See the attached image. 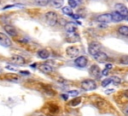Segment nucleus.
I'll list each match as a JSON object with an SVG mask.
<instances>
[{"label": "nucleus", "instance_id": "obj_1", "mask_svg": "<svg viewBox=\"0 0 128 116\" xmlns=\"http://www.w3.org/2000/svg\"><path fill=\"white\" fill-rule=\"evenodd\" d=\"M58 14L54 11H49L45 14V21L49 26H55L58 23Z\"/></svg>", "mask_w": 128, "mask_h": 116}, {"label": "nucleus", "instance_id": "obj_2", "mask_svg": "<svg viewBox=\"0 0 128 116\" xmlns=\"http://www.w3.org/2000/svg\"><path fill=\"white\" fill-rule=\"evenodd\" d=\"M81 87L86 91H91L97 88V84L93 79H85L81 82Z\"/></svg>", "mask_w": 128, "mask_h": 116}, {"label": "nucleus", "instance_id": "obj_3", "mask_svg": "<svg viewBox=\"0 0 128 116\" xmlns=\"http://www.w3.org/2000/svg\"><path fill=\"white\" fill-rule=\"evenodd\" d=\"M100 49H101V45L98 43V42H92L91 44H89L88 46V52L90 55H92L93 57L98 54L100 52Z\"/></svg>", "mask_w": 128, "mask_h": 116}, {"label": "nucleus", "instance_id": "obj_4", "mask_svg": "<svg viewBox=\"0 0 128 116\" xmlns=\"http://www.w3.org/2000/svg\"><path fill=\"white\" fill-rule=\"evenodd\" d=\"M115 11L118 12V13H119L120 15H122L123 17L128 16V8H127L124 4H121V3L115 4Z\"/></svg>", "mask_w": 128, "mask_h": 116}, {"label": "nucleus", "instance_id": "obj_5", "mask_svg": "<svg viewBox=\"0 0 128 116\" xmlns=\"http://www.w3.org/2000/svg\"><path fill=\"white\" fill-rule=\"evenodd\" d=\"M97 21L100 22V23H104V24H107L109 22L112 21V15L111 13H104V14H101L97 17Z\"/></svg>", "mask_w": 128, "mask_h": 116}, {"label": "nucleus", "instance_id": "obj_6", "mask_svg": "<svg viewBox=\"0 0 128 116\" xmlns=\"http://www.w3.org/2000/svg\"><path fill=\"white\" fill-rule=\"evenodd\" d=\"M0 45H2L4 47H10L12 45V42H11L10 38L2 32H0Z\"/></svg>", "mask_w": 128, "mask_h": 116}, {"label": "nucleus", "instance_id": "obj_7", "mask_svg": "<svg viewBox=\"0 0 128 116\" xmlns=\"http://www.w3.org/2000/svg\"><path fill=\"white\" fill-rule=\"evenodd\" d=\"M74 62H75V64H76L78 67L83 68V67H85V66L87 65V63H88V59H87L86 56H78V57L75 59Z\"/></svg>", "mask_w": 128, "mask_h": 116}, {"label": "nucleus", "instance_id": "obj_8", "mask_svg": "<svg viewBox=\"0 0 128 116\" xmlns=\"http://www.w3.org/2000/svg\"><path fill=\"white\" fill-rule=\"evenodd\" d=\"M3 27H4L5 32H6L8 35H10V36H12V37H16V36H17V30H16V28H15L14 26H12V25H10V24H6V25H4Z\"/></svg>", "mask_w": 128, "mask_h": 116}, {"label": "nucleus", "instance_id": "obj_9", "mask_svg": "<svg viewBox=\"0 0 128 116\" xmlns=\"http://www.w3.org/2000/svg\"><path fill=\"white\" fill-rule=\"evenodd\" d=\"M11 61H12V63H14L16 65H24L26 63L25 58L20 55H13L11 57Z\"/></svg>", "mask_w": 128, "mask_h": 116}, {"label": "nucleus", "instance_id": "obj_10", "mask_svg": "<svg viewBox=\"0 0 128 116\" xmlns=\"http://www.w3.org/2000/svg\"><path fill=\"white\" fill-rule=\"evenodd\" d=\"M89 72L95 78H100V76L102 75V72H100V69H99V67L97 65H92L90 67V69H89Z\"/></svg>", "mask_w": 128, "mask_h": 116}, {"label": "nucleus", "instance_id": "obj_11", "mask_svg": "<svg viewBox=\"0 0 128 116\" xmlns=\"http://www.w3.org/2000/svg\"><path fill=\"white\" fill-rule=\"evenodd\" d=\"M94 59L97 61V62H99V63H104V62H106L107 60H108V56L104 53V52H99L98 54H96L95 56H94Z\"/></svg>", "mask_w": 128, "mask_h": 116}, {"label": "nucleus", "instance_id": "obj_12", "mask_svg": "<svg viewBox=\"0 0 128 116\" xmlns=\"http://www.w3.org/2000/svg\"><path fill=\"white\" fill-rule=\"evenodd\" d=\"M79 49L76 47V46H70L66 49V52L67 54L70 56V57H76L78 54H79Z\"/></svg>", "mask_w": 128, "mask_h": 116}, {"label": "nucleus", "instance_id": "obj_13", "mask_svg": "<svg viewBox=\"0 0 128 116\" xmlns=\"http://www.w3.org/2000/svg\"><path fill=\"white\" fill-rule=\"evenodd\" d=\"M117 32H118L121 36L128 37V26H126V25H121V26H119L118 29H117Z\"/></svg>", "mask_w": 128, "mask_h": 116}, {"label": "nucleus", "instance_id": "obj_14", "mask_svg": "<svg viewBox=\"0 0 128 116\" xmlns=\"http://www.w3.org/2000/svg\"><path fill=\"white\" fill-rule=\"evenodd\" d=\"M65 29H66L67 32H69V33H73V32L76 31V29H77V25H76V23L68 22V23L65 25Z\"/></svg>", "mask_w": 128, "mask_h": 116}, {"label": "nucleus", "instance_id": "obj_15", "mask_svg": "<svg viewBox=\"0 0 128 116\" xmlns=\"http://www.w3.org/2000/svg\"><path fill=\"white\" fill-rule=\"evenodd\" d=\"M111 15H112V21H113V22H120V21H122V20L124 19V17H123L122 15H120V14H119L118 12H116V11L112 12Z\"/></svg>", "mask_w": 128, "mask_h": 116}, {"label": "nucleus", "instance_id": "obj_16", "mask_svg": "<svg viewBox=\"0 0 128 116\" xmlns=\"http://www.w3.org/2000/svg\"><path fill=\"white\" fill-rule=\"evenodd\" d=\"M39 69H40L42 72H44V73H51V72L53 71V67L50 66L49 64H42V65L39 67Z\"/></svg>", "mask_w": 128, "mask_h": 116}, {"label": "nucleus", "instance_id": "obj_17", "mask_svg": "<svg viewBox=\"0 0 128 116\" xmlns=\"http://www.w3.org/2000/svg\"><path fill=\"white\" fill-rule=\"evenodd\" d=\"M49 55H50V53H49V51L46 50V49H41V50L38 51V56H39L41 59H47V58L49 57Z\"/></svg>", "mask_w": 128, "mask_h": 116}, {"label": "nucleus", "instance_id": "obj_18", "mask_svg": "<svg viewBox=\"0 0 128 116\" xmlns=\"http://www.w3.org/2000/svg\"><path fill=\"white\" fill-rule=\"evenodd\" d=\"M80 102H81V98L76 97V98H73V99L69 102V105L72 106V107H75V106H78V105L80 104Z\"/></svg>", "mask_w": 128, "mask_h": 116}, {"label": "nucleus", "instance_id": "obj_19", "mask_svg": "<svg viewBox=\"0 0 128 116\" xmlns=\"http://www.w3.org/2000/svg\"><path fill=\"white\" fill-rule=\"evenodd\" d=\"M50 3L52 4L53 7L55 8H60L63 5V0H51Z\"/></svg>", "mask_w": 128, "mask_h": 116}, {"label": "nucleus", "instance_id": "obj_20", "mask_svg": "<svg viewBox=\"0 0 128 116\" xmlns=\"http://www.w3.org/2000/svg\"><path fill=\"white\" fill-rule=\"evenodd\" d=\"M62 12H63L64 14H66V15H69V16H72V15H73V13H72V8H71L70 6H64V7L62 8Z\"/></svg>", "mask_w": 128, "mask_h": 116}, {"label": "nucleus", "instance_id": "obj_21", "mask_svg": "<svg viewBox=\"0 0 128 116\" xmlns=\"http://www.w3.org/2000/svg\"><path fill=\"white\" fill-rule=\"evenodd\" d=\"M51 0H34V3L38 6H46Z\"/></svg>", "mask_w": 128, "mask_h": 116}, {"label": "nucleus", "instance_id": "obj_22", "mask_svg": "<svg viewBox=\"0 0 128 116\" xmlns=\"http://www.w3.org/2000/svg\"><path fill=\"white\" fill-rule=\"evenodd\" d=\"M119 63L122 64V65H128V55L122 56V57L119 59Z\"/></svg>", "mask_w": 128, "mask_h": 116}, {"label": "nucleus", "instance_id": "obj_23", "mask_svg": "<svg viewBox=\"0 0 128 116\" xmlns=\"http://www.w3.org/2000/svg\"><path fill=\"white\" fill-rule=\"evenodd\" d=\"M68 5L71 7V8H75L78 6V2L76 0H68Z\"/></svg>", "mask_w": 128, "mask_h": 116}, {"label": "nucleus", "instance_id": "obj_24", "mask_svg": "<svg viewBox=\"0 0 128 116\" xmlns=\"http://www.w3.org/2000/svg\"><path fill=\"white\" fill-rule=\"evenodd\" d=\"M110 83H112V78H107V79H104V80L102 81L101 85H102V86H107V85H109Z\"/></svg>", "mask_w": 128, "mask_h": 116}, {"label": "nucleus", "instance_id": "obj_25", "mask_svg": "<svg viewBox=\"0 0 128 116\" xmlns=\"http://www.w3.org/2000/svg\"><path fill=\"white\" fill-rule=\"evenodd\" d=\"M111 78H112V81H114L115 84H120V82H121L120 78H118V77H111Z\"/></svg>", "mask_w": 128, "mask_h": 116}, {"label": "nucleus", "instance_id": "obj_26", "mask_svg": "<svg viewBox=\"0 0 128 116\" xmlns=\"http://www.w3.org/2000/svg\"><path fill=\"white\" fill-rule=\"evenodd\" d=\"M78 91H76V90H72V91H68V95H73V96H76V95H78Z\"/></svg>", "mask_w": 128, "mask_h": 116}, {"label": "nucleus", "instance_id": "obj_27", "mask_svg": "<svg viewBox=\"0 0 128 116\" xmlns=\"http://www.w3.org/2000/svg\"><path fill=\"white\" fill-rule=\"evenodd\" d=\"M123 113H124L125 116H128V105L124 107V109H123Z\"/></svg>", "mask_w": 128, "mask_h": 116}, {"label": "nucleus", "instance_id": "obj_28", "mask_svg": "<svg viewBox=\"0 0 128 116\" xmlns=\"http://www.w3.org/2000/svg\"><path fill=\"white\" fill-rule=\"evenodd\" d=\"M109 71H110V69H107V68H105L103 71H102V75H108V73H109Z\"/></svg>", "mask_w": 128, "mask_h": 116}, {"label": "nucleus", "instance_id": "obj_29", "mask_svg": "<svg viewBox=\"0 0 128 116\" xmlns=\"http://www.w3.org/2000/svg\"><path fill=\"white\" fill-rule=\"evenodd\" d=\"M20 73H22L23 75H29V74H30L28 71H20Z\"/></svg>", "mask_w": 128, "mask_h": 116}, {"label": "nucleus", "instance_id": "obj_30", "mask_svg": "<svg viewBox=\"0 0 128 116\" xmlns=\"http://www.w3.org/2000/svg\"><path fill=\"white\" fill-rule=\"evenodd\" d=\"M124 96H125L126 98H128V89H126V90L124 91Z\"/></svg>", "mask_w": 128, "mask_h": 116}, {"label": "nucleus", "instance_id": "obj_31", "mask_svg": "<svg viewBox=\"0 0 128 116\" xmlns=\"http://www.w3.org/2000/svg\"><path fill=\"white\" fill-rule=\"evenodd\" d=\"M106 68L111 70V69H112V64H107V65H106Z\"/></svg>", "mask_w": 128, "mask_h": 116}, {"label": "nucleus", "instance_id": "obj_32", "mask_svg": "<svg viewBox=\"0 0 128 116\" xmlns=\"http://www.w3.org/2000/svg\"><path fill=\"white\" fill-rule=\"evenodd\" d=\"M61 96L63 97V99H64V100H67V95H64V94H63V95H61Z\"/></svg>", "mask_w": 128, "mask_h": 116}]
</instances>
